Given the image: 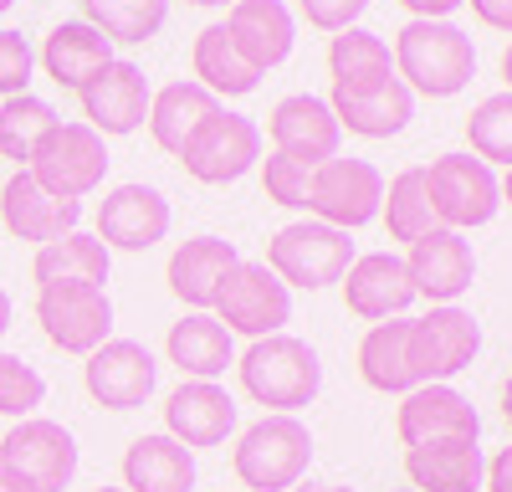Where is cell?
I'll use <instances>...</instances> for the list:
<instances>
[{"mask_svg":"<svg viewBox=\"0 0 512 492\" xmlns=\"http://www.w3.org/2000/svg\"><path fill=\"white\" fill-rule=\"evenodd\" d=\"M390 57L395 77L420 98H456L477 77V47L456 21H405Z\"/></svg>","mask_w":512,"mask_h":492,"instance_id":"6da1fadb","label":"cell"},{"mask_svg":"<svg viewBox=\"0 0 512 492\" xmlns=\"http://www.w3.org/2000/svg\"><path fill=\"white\" fill-rule=\"evenodd\" d=\"M241 390L267 405V416H297L303 405L318 400L323 390V364L318 349L297 334H272V339H251V349L236 359Z\"/></svg>","mask_w":512,"mask_h":492,"instance_id":"7a4b0ae2","label":"cell"},{"mask_svg":"<svg viewBox=\"0 0 512 492\" xmlns=\"http://www.w3.org/2000/svg\"><path fill=\"white\" fill-rule=\"evenodd\" d=\"M313 462V431L297 416H262L251 421L231 451V467L251 492H292L308 477Z\"/></svg>","mask_w":512,"mask_h":492,"instance_id":"3957f363","label":"cell"},{"mask_svg":"<svg viewBox=\"0 0 512 492\" xmlns=\"http://www.w3.org/2000/svg\"><path fill=\"white\" fill-rule=\"evenodd\" d=\"M354 262V241L349 231H333L323 221H292L282 226L272 241H267V267L282 277V287H303V293H318V287H333L344 282Z\"/></svg>","mask_w":512,"mask_h":492,"instance_id":"277c9868","label":"cell"},{"mask_svg":"<svg viewBox=\"0 0 512 492\" xmlns=\"http://www.w3.org/2000/svg\"><path fill=\"white\" fill-rule=\"evenodd\" d=\"M482 354V323L461 303H441L410 318V369L420 385H451Z\"/></svg>","mask_w":512,"mask_h":492,"instance_id":"5b68a950","label":"cell"},{"mask_svg":"<svg viewBox=\"0 0 512 492\" xmlns=\"http://www.w3.org/2000/svg\"><path fill=\"white\" fill-rule=\"evenodd\" d=\"M108 164L113 159H108V139L103 134H93L88 123H57V129L36 144L26 170H31V180L41 190L82 205V195H93L103 185Z\"/></svg>","mask_w":512,"mask_h":492,"instance_id":"8992f818","label":"cell"},{"mask_svg":"<svg viewBox=\"0 0 512 492\" xmlns=\"http://www.w3.org/2000/svg\"><path fill=\"white\" fill-rule=\"evenodd\" d=\"M36 323L52 349L88 359L98 344L113 339V303L103 287H88V282L36 287Z\"/></svg>","mask_w":512,"mask_h":492,"instance_id":"52a82bcc","label":"cell"},{"mask_svg":"<svg viewBox=\"0 0 512 492\" xmlns=\"http://www.w3.org/2000/svg\"><path fill=\"white\" fill-rule=\"evenodd\" d=\"M425 190H431V211L446 231H472L487 226L502 205L492 164H482L477 154H441L425 164Z\"/></svg>","mask_w":512,"mask_h":492,"instance_id":"ba28073f","label":"cell"},{"mask_svg":"<svg viewBox=\"0 0 512 492\" xmlns=\"http://www.w3.org/2000/svg\"><path fill=\"white\" fill-rule=\"evenodd\" d=\"M216 313L226 323V334L236 339H272L282 334V323L292 318V293L282 287V277L267 267V262H236V272L221 282L216 293Z\"/></svg>","mask_w":512,"mask_h":492,"instance_id":"9c48e42d","label":"cell"},{"mask_svg":"<svg viewBox=\"0 0 512 492\" xmlns=\"http://www.w3.org/2000/svg\"><path fill=\"white\" fill-rule=\"evenodd\" d=\"M379 200H384V175L374 170V164L333 154L313 170L308 216L333 226V231H359V226L379 221Z\"/></svg>","mask_w":512,"mask_h":492,"instance_id":"30bf717a","label":"cell"},{"mask_svg":"<svg viewBox=\"0 0 512 492\" xmlns=\"http://www.w3.org/2000/svg\"><path fill=\"white\" fill-rule=\"evenodd\" d=\"M0 467L26 477L36 492H62L77 477V436L62 421L26 416L0 436Z\"/></svg>","mask_w":512,"mask_h":492,"instance_id":"8fae6325","label":"cell"},{"mask_svg":"<svg viewBox=\"0 0 512 492\" xmlns=\"http://www.w3.org/2000/svg\"><path fill=\"white\" fill-rule=\"evenodd\" d=\"M256 159H262V129H256L246 113H226V108L210 118L190 139V149L180 154L185 175L200 180V185H231L251 170Z\"/></svg>","mask_w":512,"mask_h":492,"instance_id":"7c38bea8","label":"cell"},{"mask_svg":"<svg viewBox=\"0 0 512 492\" xmlns=\"http://www.w3.org/2000/svg\"><path fill=\"white\" fill-rule=\"evenodd\" d=\"M395 436L405 446H431V441H482V416L456 385H415L400 395L395 410Z\"/></svg>","mask_w":512,"mask_h":492,"instance_id":"4fadbf2b","label":"cell"},{"mask_svg":"<svg viewBox=\"0 0 512 492\" xmlns=\"http://www.w3.org/2000/svg\"><path fill=\"white\" fill-rule=\"evenodd\" d=\"M77 98H82V123H88L93 134H103V139H118V134L144 129L154 88H149V77H144L139 62L113 57Z\"/></svg>","mask_w":512,"mask_h":492,"instance_id":"5bb4252c","label":"cell"},{"mask_svg":"<svg viewBox=\"0 0 512 492\" xmlns=\"http://www.w3.org/2000/svg\"><path fill=\"white\" fill-rule=\"evenodd\" d=\"M82 385L103 410H139L159 385V364L139 339H108L82 364Z\"/></svg>","mask_w":512,"mask_h":492,"instance_id":"9a60e30c","label":"cell"},{"mask_svg":"<svg viewBox=\"0 0 512 492\" xmlns=\"http://www.w3.org/2000/svg\"><path fill=\"white\" fill-rule=\"evenodd\" d=\"M405 272H410L415 298H431V308H441V303H456L466 287L477 282V252H472V241H466L461 231L441 226L431 236L410 241Z\"/></svg>","mask_w":512,"mask_h":492,"instance_id":"2e32d148","label":"cell"},{"mask_svg":"<svg viewBox=\"0 0 512 492\" xmlns=\"http://www.w3.org/2000/svg\"><path fill=\"white\" fill-rule=\"evenodd\" d=\"M236 431V400L221 380H180L164 400V436H175L185 451L200 446H226Z\"/></svg>","mask_w":512,"mask_h":492,"instance_id":"e0dca14e","label":"cell"},{"mask_svg":"<svg viewBox=\"0 0 512 492\" xmlns=\"http://www.w3.org/2000/svg\"><path fill=\"white\" fill-rule=\"evenodd\" d=\"M169 236V200L154 185H113L98 205V241L108 252H149Z\"/></svg>","mask_w":512,"mask_h":492,"instance_id":"ac0fdd59","label":"cell"},{"mask_svg":"<svg viewBox=\"0 0 512 492\" xmlns=\"http://www.w3.org/2000/svg\"><path fill=\"white\" fill-rule=\"evenodd\" d=\"M221 26H226L231 47L241 52V62L251 72L282 67L297 47V21H292V11L282 6V0H236Z\"/></svg>","mask_w":512,"mask_h":492,"instance_id":"d6986e66","label":"cell"},{"mask_svg":"<svg viewBox=\"0 0 512 492\" xmlns=\"http://www.w3.org/2000/svg\"><path fill=\"white\" fill-rule=\"evenodd\" d=\"M241 252L236 241H221V236H190L169 252V267H164V282L190 313H210L216 308V293L221 282L236 272Z\"/></svg>","mask_w":512,"mask_h":492,"instance_id":"ffe728a7","label":"cell"},{"mask_svg":"<svg viewBox=\"0 0 512 492\" xmlns=\"http://www.w3.org/2000/svg\"><path fill=\"white\" fill-rule=\"evenodd\" d=\"M0 221H6V231L16 241H36V246H47V241H62L67 231H77L82 221V205L77 200H62L52 190H41L31 180V170H16L6 180V190H0Z\"/></svg>","mask_w":512,"mask_h":492,"instance_id":"44dd1931","label":"cell"},{"mask_svg":"<svg viewBox=\"0 0 512 492\" xmlns=\"http://www.w3.org/2000/svg\"><path fill=\"white\" fill-rule=\"evenodd\" d=\"M344 303L364 323L405 318V308L415 303L405 257H395V252H364V257H354L349 272H344Z\"/></svg>","mask_w":512,"mask_h":492,"instance_id":"7402d4cb","label":"cell"},{"mask_svg":"<svg viewBox=\"0 0 512 492\" xmlns=\"http://www.w3.org/2000/svg\"><path fill=\"white\" fill-rule=\"evenodd\" d=\"M267 134H272V149L277 154H292V159H308V164H323L338 154V139H344V129H338V118L328 108V98L318 93H292L272 108L267 118Z\"/></svg>","mask_w":512,"mask_h":492,"instance_id":"603a6c76","label":"cell"},{"mask_svg":"<svg viewBox=\"0 0 512 492\" xmlns=\"http://www.w3.org/2000/svg\"><path fill=\"white\" fill-rule=\"evenodd\" d=\"M164 354L185 380H221L236 364V339L226 334V323L216 313H185L180 323H169Z\"/></svg>","mask_w":512,"mask_h":492,"instance_id":"cb8c5ba5","label":"cell"},{"mask_svg":"<svg viewBox=\"0 0 512 492\" xmlns=\"http://www.w3.org/2000/svg\"><path fill=\"white\" fill-rule=\"evenodd\" d=\"M36 62L47 67V77L57 82V88L82 93L113 62V41L103 31H93L88 21H57L47 31V41H41V57Z\"/></svg>","mask_w":512,"mask_h":492,"instance_id":"d4e9b609","label":"cell"},{"mask_svg":"<svg viewBox=\"0 0 512 492\" xmlns=\"http://www.w3.org/2000/svg\"><path fill=\"white\" fill-rule=\"evenodd\" d=\"M221 113V98H210L195 77H185V82H164V88L149 98V134H154V144L164 149V154H185L190 149V139L205 129L210 118Z\"/></svg>","mask_w":512,"mask_h":492,"instance_id":"484cf974","label":"cell"},{"mask_svg":"<svg viewBox=\"0 0 512 492\" xmlns=\"http://www.w3.org/2000/svg\"><path fill=\"white\" fill-rule=\"evenodd\" d=\"M482 441H431L405 446V477L415 492H482Z\"/></svg>","mask_w":512,"mask_h":492,"instance_id":"4316f807","label":"cell"},{"mask_svg":"<svg viewBox=\"0 0 512 492\" xmlns=\"http://www.w3.org/2000/svg\"><path fill=\"white\" fill-rule=\"evenodd\" d=\"M328 108L338 118V129H349L359 139H395L405 123L415 118V93L405 88L400 77L379 82L369 93H328Z\"/></svg>","mask_w":512,"mask_h":492,"instance_id":"83f0119b","label":"cell"},{"mask_svg":"<svg viewBox=\"0 0 512 492\" xmlns=\"http://www.w3.org/2000/svg\"><path fill=\"white\" fill-rule=\"evenodd\" d=\"M123 492H195V451L149 431L123 451Z\"/></svg>","mask_w":512,"mask_h":492,"instance_id":"f1b7e54d","label":"cell"},{"mask_svg":"<svg viewBox=\"0 0 512 492\" xmlns=\"http://www.w3.org/2000/svg\"><path fill=\"white\" fill-rule=\"evenodd\" d=\"M359 375L379 395H410L420 385L410 369V318L369 323V334L359 339Z\"/></svg>","mask_w":512,"mask_h":492,"instance_id":"f546056e","label":"cell"},{"mask_svg":"<svg viewBox=\"0 0 512 492\" xmlns=\"http://www.w3.org/2000/svg\"><path fill=\"white\" fill-rule=\"evenodd\" d=\"M328 72H333L338 93H369V88H379V82L395 77L390 41L364 31V26L333 31V41H328Z\"/></svg>","mask_w":512,"mask_h":492,"instance_id":"4dcf8cb0","label":"cell"},{"mask_svg":"<svg viewBox=\"0 0 512 492\" xmlns=\"http://www.w3.org/2000/svg\"><path fill=\"white\" fill-rule=\"evenodd\" d=\"M113 272V252L88 236V231H67L62 241H47L31 262V277L36 287H57V282H88V287H103Z\"/></svg>","mask_w":512,"mask_h":492,"instance_id":"1f68e13d","label":"cell"},{"mask_svg":"<svg viewBox=\"0 0 512 492\" xmlns=\"http://www.w3.org/2000/svg\"><path fill=\"white\" fill-rule=\"evenodd\" d=\"M190 62H195V82H200L210 98H246V93L262 88V72H251V67L241 62V52L231 47V36H226L221 21L205 26V31L195 36Z\"/></svg>","mask_w":512,"mask_h":492,"instance_id":"d6a6232c","label":"cell"},{"mask_svg":"<svg viewBox=\"0 0 512 492\" xmlns=\"http://www.w3.org/2000/svg\"><path fill=\"white\" fill-rule=\"evenodd\" d=\"M379 216H384V231H390V241H420L441 231L436 211H431V190H425V164H410V170H400L390 185H384V200H379Z\"/></svg>","mask_w":512,"mask_h":492,"instance_id":"836d02e7","label":"cell"},{"mask_svg":"<svg viewBox=\"0 0 512 492\" xmlns=\"http://www.w3.org/2000/svg\"><path fill=\"white\" fill-rule=\"evenodd\" d=\"M82 21L103 31L113 47H144L169 21V0H82Z\"/></svg>","mask_w":512,"mask_h":492,"instance_id":"e575fe53","label":"cell"},{"mask_svg":"<svg viewBox=\"0 0 512 492\" xmlns=\"http://www.w3.org/2000/svg\"><path fill=\"white\" fill-rule=\"evenodd\" d=\"M57 108L47 98H36V93H16L0 103V154L16 159V164H31L36 144L47 139L57 129Z\"/></svg>","mask_w":512,"mask_h":492,"instance_id":"d590c367","label":"cell"},{"mask_svg":"<svg viewBox=\"0 0 512 492\" xmlns=\"http://www.w3.org/2000/svg\"><path fill=\"white\" fill-rule=\"evenodd\" d=\"M466 139L482 164H507L512 170V93H492L466 118Z\"/></svg>","mask_w":512,"mask_h":492,"instance_id":"8d00e7d4","label":"cell"},{"mask_svg":"<svg viewBox=\"0 0 512 492\" xmlns=\"http://www.w3.org/2000/svg\"><path fill=\"white\" fill-rule=\"evenodd\" d=\"M41 400H47V380H41V369L26 364L21 354L0 349V416L26 421V416H36Z\"/></svg>","mask_w":512,"mask_h":492,"instance_id":"74e56055","label":"cell"},{"mask_svg":"<svg viewBox=\"0 0 512 492\" xmlns=\"http://www.w3.org/2000/svg\"><path fill=\"white\" fill-rule=\"evenodd\" d=\"M313 170H318V164L292 159V154H277V149H272V154L262 159V190H267V200L287 205V211H308Z\"/></svg>","mask_w":512,"mask_h":492,"instance_id":"f35d334b","label":"cell"},{"mask_svg":"<svg viewBox=\"0 0 512 492\" xmlns=\"http://www.w3.org/2000/svg\"><path fill=\"white\" fill-rule=\"evenodd\" d=\"M31 72H36V52L31 41L11 26H0V98H16L31 88Z\"/></svg>","mask_w":512,"mask_h":492,"instance_id":"ab89813d","label":"cell"},{"mask_svg":"<svg viewBox=\"0 0 512 492\" xmlns=\"http://www.w3.org/2000/svg\"><path fill=\"white\" fill-rule=\"evenodd\" d=\"M297 6H303L308 26H318V31H349L369 11V0H297Z\"/></svg>","mask_w":512,"mask_h":492,"instance_id":"60d3db41","label":"cell"},{"mask_svg":"<svg viewBox=\"0 0 512 492\" xmlns=\"http://www.w3.org/2000/svg\"><path fill=\"white\" fill-rule=\"evenodd\" d=\"M472 16H477L487 31L512 36V0H472Z\"/></svg>","mask_w":512,"mask_h":492,"instance_id":"b9f144b4","label":"cell"},{"mask_svg":"<svg viewBox=\"0 0 512 492\" xmlns=\"http://www.w3.org/2000/svg\"><path fill=\"white\" fill-rule=\"evenodd\" d=\"M400 6L410 11V21H451L466 0H400Z\"/></svg>","mask_w":512,"mask_h":492,"instance_id":"7bdbcfd3","label":"cell"},{"mask_svg":"<svg viewBox=\"0 0 512 492\" xmlns=\"http://www.w3.org/2000/svg\"><path fill=\"white\" fill-rule=\"evenodd\" d=\"M482 487L487 492H512V441L497 451V457L487 462V472H482Z\"/></svg>","mask_w":512,"mask_h":492,"instance_id":"ee69618b","label":"cell"},{"mask_svg":"<svg viewBox=\"0 0 512 492\" xmlns=\"http://www.w3.org/2000/svg\"><path fill=\"white\" fill-rule=\"evenodd\" d=\"M0 492H36L26 477H16V472H6V467H0Z\"/></svg>","mask_w":512,"mask_h":492,"instance_id":"f6af8a7d","label":"cell"},{"mask_svg":"<svg viewBox=\"0 0 512 492\" xmlns=\"http://www.w3.org/2000/svg\"><path fill=\"white\" fill-rule=\"evenodd\" d=\"M292 492H354V487H344V482H297Z\"/></svg>","mask_w":512,"mask_h":492,"instance_id":"bcb514c9","label":"cell"},{"mask_svg":"<svg viewBox=\"0 0 512 492\" xmlns=\"http://www.w3.org/2000/svg\"><path fill=\"white\" fill-rule=\"evenodd\" d=\"M11 293H6V287H0V339H6V328H11Z\"/></svg>","mask_w":512,"mask_h":492,"instance_id":"7dc6e473","label":"cell"},{"mask_svg":"<svg viewBox=\"0 0 512 492\" xmlns=\"http://www.w3.org/2000/svg\"><path fill=\"white\" fill-rule=\"evenodd\" d=\"M502 421H507V426H512V375H507V380H502Z\"/></svg>","mask_w":512,"mask_h":492,"instance_id":"c3c4849f","label":"cell"},{"mask_svg":"<svg viewBox=\"0 0 512 492\" xmlns=\"http://www.w3.org/2000/svg\"><path fill=\"white\" fill-rule=\"evenodd\" d=\"M185 6H205V11H216V6H226V11H231L236 0H185Z\"/></svg>","mask_w":512,"mask_h":492,"instance_id":"681fc988","label":"cell"},{"mask_svg":"<svg viewBox=\"0 0 512 492\" xmlns=\"http://www.w3.org/2000/svg\"><path fill=\"white\" fill-rule=\"evenodd\" d=\"M502 77H507V93H512V47L502 52Z\"/></svg>","mask_w":512,"mask_h":492,"instance_id":"f907efd6","label":"cell"},{"mask_svg":"<svg viewBox=\"0 0 512 492\" xmlns=\"http://www.w3.org/2000/svg\"><path fill=\"white\" fill-rule=\"evenodd\" d=\"M497 190H502V200L512 205V170H507V180H497Z\"/></svg>","mask_w":512,"mask_h":492,"instance_id":"816d5d0a","label":"cell"},{"mask_svg":"<svg viewBox=\"0 0 512 492\" xmlns=\"http://www.w3.org/2000/svg\"><path fill=\"white\" fill-rule=\"evenodd\" d=\"M11 6H16V0H0V16H6V11H11Z\"/></svg>","mask_w":512,"mask_h":492,"instance_id":"f5cc1de1","label":"cell"},{"mask_svg":"<svg viewBox=\"0 0 512 492\" xmlns=\"http://www.w3.org/2000/svg\"><path fill=\"white\" fill-rule=\"evenodd\" d=\"M93 492H123V487H93Z\"/></svg>","mask_w":512,"mask_h":492,"instance_id":"db71d44e","label":"cell"},{"mask_svg":"<svg viewBox=\"0 0 512 492\" xmlns=\"http://www.w3.org/2000/svg\"><path fill=\"white\" fill-rule=\"evenodd\" d=\"M395 492H415V487H395Z\"/></svg>","mask_w":512,"mask_h":492,"instance_id":"11a10c76","label":"cell"}]
</instances>
